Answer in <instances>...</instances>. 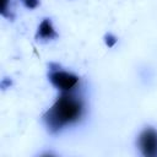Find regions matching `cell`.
<instances>
[{
	"label": "cell",
	"mask_w": 157,
	"mask_h": 157,
	"mask_svg": "<svg viewBox=\"0 0 157 157\" xmlns=\"http://www.w3.org/2000/svg\"><path fill=\"white\" fill-rule=\"evenodd\" d=\"M85 114V101L75 92H60L52 107L43 114L45 128L55 134L81 120Z\"/></svg>",
	"instance_id": "1"
},
{
	"label": "cell",
	"mask_w": 157,
	"mask_h": 157,
	"mask_svg": "<svg viewBox=\"0 0 157 157\" xmlns=\"http://www.w3.org/2000/svg\"><path fill=\"white\" fill-rule=\"evenodd\" d=\"M48 78L50 83L60 92H75V90L80 85V77L76 74L64 70L58 65L53 67V64L50 65Z\"/></svg>",
	"instance_id": "2"
},
{
	"label": "cell",
	"mask_w": 157,
	"mask_h": 157,
	"mask_svg": "<svg viewBox=\"0 0 157 157\" xmlns=\"http://www.w3.org/2000/svg\"><path fill=\"white\" fill-rule=\"evenodd\" d=\"M137 146L145 157H157V129L147 126L137 137Z\"/></svg>",
	"instance_id": "3"
},
{
	"label": "cell",
	"mask_w": 157,
	"mask_h": 157,
	"mask_svg": "<svg viewBox=\"0 0 157 157\" xmlns=\"http://www.w3.org/2000/svg\"><path fill=\"white\" fill-rule=\"evenodd\" d=\"M37 38L43 40H52L58 38V32L50 18H43L37 28Z\"/></svg>",
	"instance_id": "4"
},
{
	"label": "cell",
	"mask_w": 157,
	"mask_h": 157,
	"mask_svg": "<svg viewBox=\"0 0 157 157\" xmlns=\"http://www.w3.org/2000/svg\"><path fill=\"white\" fill-rule=\"evenodd\" d=\"M104 43L108 48H113L117 43H118V38L113 34V33H107L104 36Z\"/></svg>",
	"instance_id": "5"
},
{
	"label": "cell",
	"mask_w": 157,
	"mask_h": 157,
	"mask_svg": "<svg viewBox=\"0 0 157 157\" xmlns=\"http://www.w3.org/2000/svg\"><path fill=\"white\" fill-rule=\"evenodd\" d=\"M22 4L29 9V10H33V9H37L39 6V0H21Z\"/></svg>",
	"instance_id": "6"
},
{
	"label": "cell",
	"mask_w": 157,
	"mask_h": 157,
	"mask_svg": "<svg viewBox=\"0 0 157 157\" xmlns=\"http://www.w3.org/2000/svg\"><path fill=\"white\" fill-rule=\"evenodd\" d=\"M9 2L10 0H2V6H1V13L4 16H9L7 11H9Z\"/></svg>",
	"instance_id": "7"
}]
</instances>
